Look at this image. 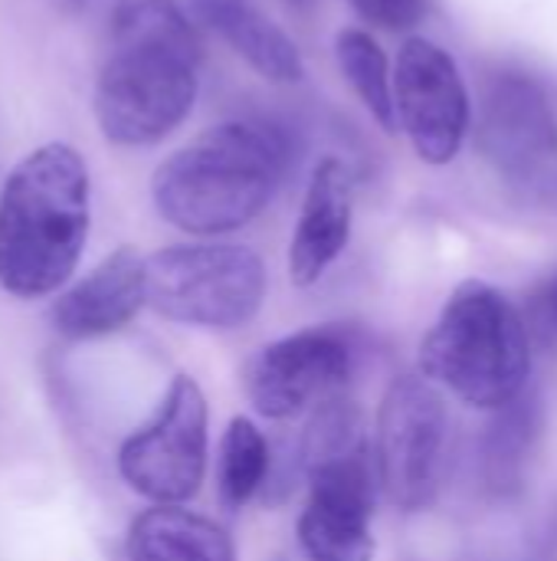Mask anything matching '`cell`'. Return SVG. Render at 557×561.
Here are the masks:
<instances>
[{"mask_svg":"<svg viewBox=\"0 0 557 561\" xmlns=\"http://www.w3.org/2000/svg\"><path fill=\"white\" fill-rule=\"evenodd\" d=\"M355 184L338 158H322L312 171L302 214L289 243V276L295 286L318 283L351 237Z\"/></svg>","mask_w":557,"mask_h":561,"instance_id":"13","label":"cell"},{"mask_svg":"<svg viewBox=\"0 0 557 561\" xmlns=\"http://www.w3.org/2000/svg\"><path fill=\"white\" fill-rule=\"evenodd\" d=\"M450 414L437 381L404 375L391 381L378 408V480L394 506L404 513L427 510L446 470Z\"/></svg>","mask_w":557,"mask_h":561,"instance_id":"6","label":"cell"},{"mask_svg":"<svg viewBox=\"0 0 557 561\" xmlns=\"http://www.w3.org/2000/svg\"><path fill=\"white\" fill-rule=\"evenodd\" d=\"M194 10L263 79L299 82L305 76V62H302L292 36L279 23H272L256 3H250V0H194Z\"/></svg>","mask_w":557,"mask_h":561,"instance_id":"14","label":"cell"},{"mask_svg":"<svg viewBox=\"0 0 557 561\" xmlns=\"http://www.w3.org/2000/svg\"><path fill=\"white\" fill-rule=\"evenodd\" d=\"M269 477V444L250 417H233L220 440L217 490L223 510H243Z\"/></svg>","mask_w":557,"mask_h":561,"instance_id":"17","label":"cell"},{"mask_svg":"<svg viewBox=\"0 0 557 561\" xmlns=\"http://www.w3.org/2000/svg\"><path fill=\"white\" fill-rule=\"evenodd\" d=\"M335 59L345 72L348 85L361 99V105L371 112V118L394 135L397 131V99H394V76L387 66L384 49L378 39L364 30H341L335 36Z\"/></svg>","mask_w":557,"mask_h":561,"instance_id":"16","label":"cell"},{"mask_svg":"<svg viewBox=\"0 0 557 561\" xmlns=\"http://www.w3.org/2000/svg\"><path fill=\"white\" fill-rule=\"evenodd\" d=\"M538 431V401L522 394L512 404L496 411V421L486 434L483 447V463H486V480L496 490H512L522 483V467L529 460L532 440Z\"/></svg>","mask_w":557,"mask_h":561,"instance_id":"18","label":"cell"},{"mask_svg":"<svg viewBox=\"0 0 557 561\" xmlns=\"http://www.w3.org/2000/svg\"><path fill=\"white\" fill-rule=\"evenodd\" d=\"M200 39L174 0H115L108 49L95 79V118L121 148L167 138L194 108Z\"/></svg>","mask_w":557,"mask_h":561,"instance_id":"1","label":"cell"},{"mask_svg":"<svg viewBox=\"0 0 557 561\" xmlns=\"http://www.w3.org/2000/svg\"><path fill=\"white\" fill-rule=\"evenodd\" d=\"M128 561H236L223 526L184 506H151L128 529Z\"/></svg>","mask_w":557,"mask_h":561,"instance_id":"15","label":"cell"},{"mask_svg":"<svg viewBox=\"0 0 557 561\" xmlns=\"http://www.w3.org/2000/svg\"><path fill=\"white\" fill-rule=\"evenodd\" d=\"M69 3H82V0H69Z\"/></svg>","mask_w":557,"mask_h":561,"instance_id":"22","label":"cell"},{"mask_svg":"<svg viewBox=\"0 0 557 561\" xmlns=\"http://www.w3.org/2000/svg\"><path fill=\"white\" fill-rule=\"evenodd\" d=\"M368 437H364V421L355 401H348L345 394H335L328 401H322L302 434V467L305 473L325 467V463H338L358 454H368Z\"/></svg>","mask_w":557,"mask_h":561,"instance_id":"19","label":"cell"},{"mask_svg":"<svg viewBox=\"0 0 557 561\" xmlns=\"http://www.w3.org/2000/svg\"><path fill=\"white\" fill-rule=\"evenodd\" d=\"M351 358L355 352L341 329H305L259 348L246 365L243 388L263 417L289 421L341 394Z\"/></svg>","mask_w":557,"mask_h":561,"instance_id":"9","label":"cell"},{"mask_svg":"<svg viewBox=\"0 0 557 561\" xmlns=\"http://www.w3.org/2000/svg\"><path fill=\"white\" fill-rule=\"evenodd\" d=\"M552 312H555V322H557V273H555V283H552Z\"/></svg>","mask_w":557,"mask_h":561,"instance_id":"21","label":"cell"},{"mask_svg":"<svg viewBox=\"0 0 557 561\" xmlns=\"http://www.w3.org/2000/svg\"><path fill=\"white\" fill-rule=\"evenodd\" d=\"M148 306V256L135 247L112 250L53 302V325L72 342L121 332Z\"/></svg>","mask_w":557,"mask_h":561,"instance_id":"12","label":"cell"},{"mask_svg":"<svg viewBox=\"0 0 557 561\" xmlns=\"http://www.w3.org/2000/svg\"><path fill=\"white\" fill-rule=\"evenodd\" d=\"M351 7L381 30H414L427 16V0H351Z\"/></svg>","mask_w":557,"mask_h":561,"instance_id":"20","label":"cell"},{"mask_svg":"<svg viewBox=\"0 0 557 561\" xmlns=\"http://www.w3.org/2000/svg\"><path fill=\"white\" fill-rule=\"evenodd\" d=\"M374 473L371 450L309 473V503L299 516V542L312 561H371Z\"/></svg>","mask_w":557,"mask_h":561,"instance_id":"11","label":"cell"},{"mask_svg":"<svg viewBox=\"0 0 557 561\" xmlns=\"http://www.w3.org/2000/svg\"><path fill=\"white\" fill-rule=\"evenodd\" d=\"M292 145L269 122H220L164 158L151 178L158 214L197 237L246 227L279 191Z\"/></svg>","mask_w":557,"mask_h":561,"instance_id":"3","label":"cell"},{"mask_svg":"<svg viewBox=\"0 0 557 561\" xmlns=\"http://www.w3.org/2000/svg\"><path fill=\"white\" fill-rule=\"evenodd\" d=\"M476 145L512 184L542 187L557 168V118L545 89L519 72L496 76L479 105Z\"/></svg>","mask_w":557,"mask_h":561,"instance_id":"10","label":"cell"},{"mask_svg":"<svg viewBox=\"0 0 557 561\" xmlns=\"http://www.w3.org/2000/svg\"><path fill=\"white\" fill-rule=\"evenodd\" d=\"M423 375L469 408L499 411L525 394L532 345L519 309L489 283L453 289L420 348Z\"/></svg>","mask_w":557,"mask_h":561,"instance_id":"4","label":"cell"},{"mask_svg":"<svg viewBox=\"0 0 557 561\" xmlns=\"http://www.w3.org/2000/svg\"><path fill=\"white\" fill-rule=\"evenodd\" d=\"M207 398L190 375H177L148 424L118 447V477L151 506H184L207 477Z\"/></svg>","mask_w":557,"mask_h":561,"instance_id":"7","label":"cell"},{"mask_svg":"<svg viewBox=\"0 0 557 561\" xmlns=\"http://www.w3.org/2000/svg\"><path fill=\"white\" fill-rule=\"evenodd\" d=\"M397 122L427 164H450L469 131V92L456 59L433 39L410 36L394 69Z\"/></svg>","mask_w":557,"mask_h":561,"instance_id":"8","label":"cell"},{"mask_svg":"<svg viewBox=\"0 0 557 561\" xmlns=\"http://www.w3.org/2000/svg\"><path fill=\"white\" fill-rule=\"evenodd\" d=\"M266 299V266L243 243H177L148 256V306L177 325L243 329Z\"/></svg>","mask_w":557,"mask_h":561,"instance_id":"5","label":"cell"},{"mask_svg":"<svg viewBox=\"0 0 557 561\" xmlns=\"http://www.w3.org/2000/svg\"><path fill=\"white\" fill-rule=\"evenodd\" d=\"M92 184L66 141L33 148L0 187V289L33 302L69 286L89 240Z\"/></svg>","mask_w":557,"mask_h":561,"instance_id":"2","label":"cell"}]
</instances>
